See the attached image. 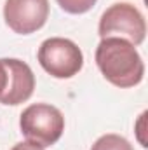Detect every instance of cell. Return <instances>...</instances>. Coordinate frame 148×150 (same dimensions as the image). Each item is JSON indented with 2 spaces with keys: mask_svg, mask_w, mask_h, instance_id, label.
<instances>
[{
  "mask_svg": "<svg viewBox=\"0 0 148 150\" xmlns=\"http://www.w3.org/2000/svg\"><path fill=\"white\" fill-rule=\"evenodd\" d=\"M11 150H44V149H42V147H38V145L30 143V142H21V143H16Z\"/></svg>",
  "mask_w": 148,
  "mask_h": 150,
  "instance_id": "obj_9",
  "label": "cell"
},
{
  "mask_svg": "<svg viewBox=\"0 0 148 150\" xmlns=\"http://www.w3.org/2000/svg\"><path fill=\"white\" fill-rule=\"evenodd\" d=\"M91 150H134L132 145L120 134H103L94 142Z\"/></svg>",
  "mask_w": 148,
  "mask_h": 150,
  "instance_id": "obj_7",
  "label": "cell"
},
{
  "mask_svg": "<svg viewBox=\"0 0 148 150\" xmlns=\"http://www.w3.org/2000/svg\"><path fill=\"white\" fill-rule=\"evenodd\" d=\"M5 82H7V72H5V65H4V59H0V94L5 87Z\"/></svg>",
  "mask_w": 148,
  "mask_h": 150,
  "instance_id": "obj_10",
  "label": "cell"
},
{
  "mask_svg": "<svg viewBox=\"0 0 148 150\" xmlns=\"http://www.w3.org/2000/svg\"><path fill=\"white\" fill-rule=\"evenodd\" d=\"M96 65L103 77L117 87H134L143 80L145 63L129 40L105 37L96 47Z\"/></svg>",
  "mask_w": 148,
  "mask_h": 150,
  "instance_id": "obj_1",
  "label": "cell"
},
{
  "mask_svg": "<svg viewBox=\"0 0 148 150\" xmlns=\"http://www.w3.org/2000/svg\"><path fill=\"white\" fill-rule=\"evenodd\" d=\"M98 32L101 38L122 37L132 45H140L147 37V23L138 7L127 2H118L103 12Z\"/></svg>",
  "mask_w": 148,
  "mask_h": 150,
  "instance_id": "obj_4",
  "label": "cell"
},
{
  "mask_svg": "<svg viewBox=\"0 0 148 150\" xmlns=\"http://www.w3.org/2000/svg\"><path fill=\"white\" fill-rule=\"evenodd\" d=\"M47 18L49 0H5L4 19L14 33H35L45 25Z\"/></svg>",
  "mask_w": 148,
  "mask_h": 150,
  "instance_id": "obj_5",
  "label": "cell"
},
{
  "mask_svg": "<svg viewBox=\"0 0 148 150\" xmlns=\"http://www.w3.org/2000/svg\"><path fill=\"white\" fill-rule=\"evenodd\" d=\"M56 2L68 14H84L91 11L98 0H56Z\"/></svg>",
  "mask_w": 148,
  "mask_h": 150,
  "instance_id": "obj_8",
  "label": "cell"
},
{
  "mask_svg": "<svg viewBox=\"0 0 148 150\" xmlns=\"http://www.w3.org/2000/svg\"><path fill=\"white\" fill-rule=\"evenodd\" d=\"M5 72H7V82L0 94L2 105H19L30 100L35 89V75L32 68L16 58H5L4 59Z\"/></svg>",
  "mask_w": 148,
  "mask_h": 150,
  "instance_id": "obj_6",
  "label": "cell"
},
{
  "mask_svg": "<svg viewBox=\"0 0 148 150\" xmlns=\"http://www.w3.org/2000/svg\"><path fill=\"white\" fill-rule=\"evenodd\" d=\"M19 127L26 142L45 149L61 138L65 131V117L49 103H35L23 110Z\"/></svg>",
  "mask_w": 148,
  "mask_h": 150,
  "instance_id": "obj_2",
  "label": "cell"
},
{
  "mask_svg": "<svg viewBox=\"0 0 148 150\" xmlns=\"http://www.w3.org/2000/svg\"><path fill=\"white\" fill-rule=\"evenodd\" d=\"M40 67L56 79H70L84 67V54L70 38L51 37L44 40L37 52Z\"/></svg>",
  "mask_w": 148,
  "mask_h": 150,
  "instance_id": "obj_3",
  "label": "cell"
}]
</instances>
